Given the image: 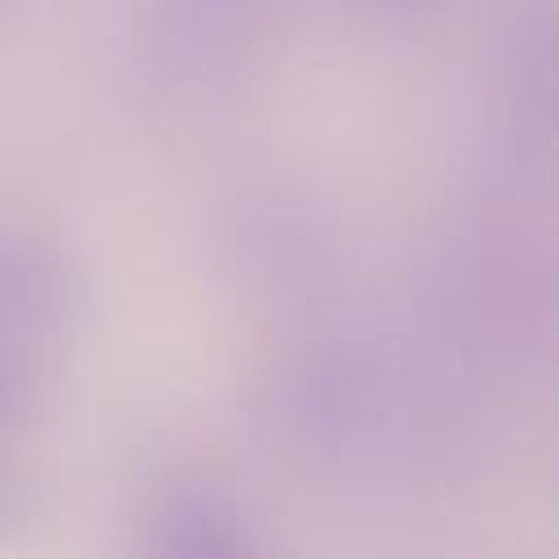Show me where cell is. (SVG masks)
Instances as JSON below:
<instances>
[{
  "label": "cell",
  "mask_w": 559,
  "mask_h": 559,
  "mask_svg": "<svg viewBox=\"0 0 559 559\" xmlns=\"http://www.w3.org/2000/svg\"><path fill=\"white\" fill-rule=\"evenodd\" d=\"M362 9H371L376 17H419L428 4L437 0H358Z\"/></svg>",
  "instance_id": "cell-4"
},
{
  "label": "cell",
  "mask_w": 559,
  "mask_h": 559,
  "mask_svg": "<svg viewBox=\"0 0 559 559\" xmlns=\"http://www.w3.org/2000/svg\"><path fill=\"white\" fill-rule=\"evenodd\" d=\"M83 310V280L66 253L0 236V345L31 349L61 336Z\"/></svg>",
  "instance_id": "cell-1"
},
{
  "label": "cell",
  "mask_w": 559,
  "mask_h": 559,
  "mask_svg": "<svg viewBox=\"0 0 559 559\" xmlns=\"http://www.w3.org/2000/svg\"><path fill=\"white\" fill-rule=\"evenodd\" d=\"M240 511L214 485H179L153 515V550L162 555H240Z\"/></svg>",
  "instance_id": "cell-2"
},
{
  "label": "cell",
  "mask_w": 559,
  "mask_h": 559,
  "mask_svg": "<svg viewBox=\"0 0 559 559\" xmlns=\"http://www.w3.org/2000/svg\"><path fill=\"white\" fill-rule=\"evenodd\" d=\"M31 411V367L26 349L0 345V432L17 428Z\"/></svg>",
  "instance_id": "cell-3"
}]
</instances>
